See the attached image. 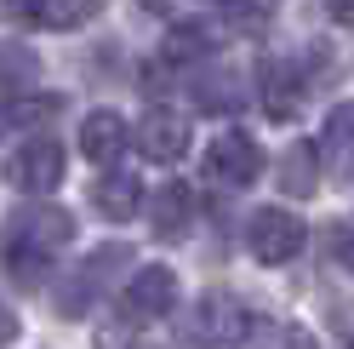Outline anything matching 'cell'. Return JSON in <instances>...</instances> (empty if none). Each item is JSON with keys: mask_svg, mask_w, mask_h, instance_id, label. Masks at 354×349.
Returning a JSON list of instances; mask_svg holds the SVG:
<instances>
[{"mask_svg": "<svg viewBox=\"0 0 354 349\" xmlns=\"http://www.w3.org/2000/svg\"><path fill=\"white\" fill-rule=\"evenodd\" d=\"M12 338H17V315L6 310V303H0V349H6Z\"/></svg>", "mask_w": 354, "mask_h": 349, "instance_id": "7402d4cb", "label": "cell"}, {"mask_svg": "<svg viewBox=\"0 0 354 349\" xmlns=\"http://www.w3.org/2000/svg\"><path fill=\"white\" fill-rule=\"evenodd\" d=\"M138 143H143V155H149V161L171 166V161H183V155H189L194 132H189V120H183V115H171V109H149Z\"/></svg>", "mask_w": 354, "mask_h": 349, "instance_id": "30bf717a", "label": "cell"}, {"mask_svg": "<svg viewBox=\"0 0 354 349\" xmlns=\"http://www.w3.org/2000/svg\"><path fill=\"white\" fill-rule=\"evenodd\" d=\"M97 6H103V0H0L6 24H35V29H57V35L92 24Z\"/></svg>", "mask_w": 354, "mask_h": 349, "instance_id": "ba28073f", "label": "cell"}, {"mask_svg": "<svg viewBox=\"0 0 354 349\" xmlns=\"http://www.w3.org/2000/svg\"><path fill=\"white\" fill-rule=\"evenodd\" d=\"M35 75H40L35 46H24V40H0V92H17V86H29Z\"/></svg>", "mask_w": 354, "mask_h": 349, "instance_id": "e0dca14e", "label": "cell"}, {"mask_svg": "<svg viewBox=\"0 0 354 349\" xmlns=\"http://www.w3.org/2000/svg\"><path fill=\"white\" fill-rule=\"evenodd\" d=\"M92 206L109 217V224H126V217H138L143 189H138V178H126V172H109V178H97V189H92Z\"/></svg>", "mask_w": 354, "mask_h": 349, "instance_id": "9a60e30c", "label": "cell"}, {"mask_svg": "<svg viewBox=\"0 0 354 349\" xmlns=\"http://www.w3.org/2000/svg\"><path fill=\"white\" fill-rule=\"evenodd\" d=\"M80 155L97 161V166H109V161L126 155V120L115 115V109H97V115L80 120Z\"/></svg>", "mask_w": 354, "mask_h": 349, "instance_id": "7c38bea8", "label": "cell"}, {"mask_svg": "<svg viewBox=\"0 0 354 349\" xmlns=\"http://www.w3.org/2000/svg\"><path fill=\"white\" fill-rule=\"evenodd\" d=\"M331 252H337L343 269H354V217H343V224L331 229Z\"/></svg>", "mask_w": 354, "mask_h": 349, "instance_id": "ffe728a7", "label": "cell"}, {"mask_svg": "<svg viewBox=\"0 0 354 349\" xmlns=\"http://www.w3.org/2000/svg\"><path fill=\"white\" fill-rule=\"evenodd\" d=\"M217 12H223V24H234L240 35H263L274 24L280 0H217Z\"/></svg>", "mask_w": 354, "mask_h": 349, "instance_id": "ac0fdd59", "label": "cell"}, {"mask_svg": "<svg viewBox=\"0 0 354 349\" xmlns=\"http://www.w3.org/2000/svg\"><path fill=\"white\" fill-rule=\"evenodd\" d=\"M206 178L229 184V189H252L263 178V143L252 132H217L206 149Z\"/></svg>", "mask_w": 354, "mask_h": 349, "instance_id": "5b68a950", "label": "cell"}, {"mask_svg": "<svg viewBox=\"0 0 354 349\" xmlns=\"http://www.w3.org/2000/svg\"><path fill=\"white\" fill-rule=\"evenodd\" d=\"M331 6V24H343V29H354V0H326Z\"/></svg>", "mask_w": 354, "mask_h": 349, "instance_id": "44dd1931", "label": "cell"}, {"mask_svg": "<svg viewBox=\"0 0 354 349\" xmlns=\"http://www.w3.org/2000/svg\"><path fill=\"white\" fill-rule=\"evenodd\" d=\"M52 115H63L57 92H17V98L0 103V138L6 132H35V126H46Z\"/></svg>", "mask_w": 354, "mask_h": 349, "instance_id": "4fadbf2b", "label": "cell"}, {"mask_svg": "<svg viewBox=\"0 0 354 349\" xmlns=\"http://www.w3.org/2000/svg\"><path fill=\"white\" fill-rule=\"evenodd\" d=\"M120 264H131V247L109 241V247H97L92 258H86L80 269H69V275L57 280V315H63V321H80L86 310H92V298L103 292V280L115 275Z\"/></svg>", "mask_w": 354, "mask_h": 349, "instance_id": "3957f363", "label": "cell"}, {"mask_svg": "<svg viewBox=\"0 0 354 349\" xmlns=\"http://www.w3.org/2000/svg\"><path fill=\"white\" fill-rule=\"evenodd\" d=\"M189 224H194V195H189V184H160L149 195V229L160 235V241H183L189 235Z\"/></svg>", "mask_w": 354, "mask_h": 349, "instance_id": "8fae6325", "label": "cell"}, {"mask_svg": "<svg viewBox=\"0 0 354 349\" xmlns=\"http://www.w3.org/2000/svg\"><path fill=\"white\" fill-rule=\"evenodd\" d=\"M246 247H252V258L257 264H292V258L308 247V224L297 212H286V206H263V212H252V224H246Z\"/></svg>", "mask_w": 354, "mask_h": 349, "instance_id": "7a4b0ae2", "label": "cell"}, {"mask_svg": "<svg viewBox=\"0 0 354 349\" xmlns=\"http://www.w3.org/2000/svg\"><path fill=\"white\" fill-rule=\"evenodd\" d=\"M63 143L57 138H29L24 149H12V161H6V184L12 189H24V195H52L63 184Z\"/></svg>", "mask_w": 354, "mask_h": 349, "instance_id": "8992f818", "label": "cell"}, {"mask_svg": "<svg viewBox=\"0 0 354 349\" xmlns=\"http://www.w3.org/2000/svg\"><path fill=\"white\" fill-rule=\"evenodd\" d=\"M257 92H263V109H269V120H297L308 80H303L297 63L269 57V63H263V75H257Z\"/></svg>", "mask_w": 354, "mask_h": 349, "instance_id": "9c48e42d", "label": "cell"}, {"mask_svg": "<svg viewBox=\"0 0 354 349\" xmlns=\"http://www.w3.org/2000/svg\"><path fill=\"white\" fill-rule=\"evenodd\" d=\"M286 349H320V343H315V338H308V332H303V326H292V332H286Z\"/></svg>", "mask_w": 354, "mask_h": 349, "instance_id": "603a6c76", "label": "cell"}, {"mask_svg": "<svg viewBox=\"0 0 354 349\" xmlns=\"http://www.w3.org/2000/svg\"><path fill=\"white\" fill-rule=\"evenodd\" d=\"M280 189L292 195V201H308V195L320 189V149L315 143H292L280 155Z\"/></svg>", "mask_w": 354, "mask_h": 349, "instance_id": "5bb4252c", "label": "cell"}, {"mask_svg": "<svg viewBox=\"0 0 354 349\" xmlns=\"http://www.w3.org/2000/svg\"><path fill=\"white\" fill-rule=\"evenodd\" d=\"M212 46H217V35H212V29H201V24H171V35H166V63L212 57Z\"/></svg>", "mask_w": 354, "mask_h": 349, "instance_id": "d6986e66", "label": "cell"}, {"mask_svg": "<svg viewBox=\"0 0 354 349\" xmlns=\"http://www.w3.org/2000/svg\"><path fill=\"white\" fill-rule=\"evenodd\" d=\"M75 241V217L63 206H24L12 217L6 229V247H0V264H6V275H17L24 287H35L40 275H46V264Z\"/></svg>", "mask_w": 354, "mask_h": 349, "instance_id": "6da1fadb", "label": "cell"}, {"mask_svg": "<svg viewBox=\"0 0 354 349\" xmlns=\"http://www.w3.org/2000/svg\"><path fill=\"white\" fill-rule=\"evenodd\" d=\"M320 155L331 161V172L354 178V103H337L326 115V138H320Z\"/></svg>", "mask_w": 354, "mask_h": 349, "instance_id": "2e32d148", "label": "cell"}, {"mask_svg": "<svg viewBox=\"0 0 354 349\" xmlns=\"http://www.w3.org/2000/svg\"><path fill=\"white\" fill-rule=\"evenodd\" d=\"M177 310V275L166 269V264H149V269H138L126 280V292H120V315L131 321V326H143V321H160V315H171Z\"/></svg>", "mask_w": 354, "mask_h": 349, "instance_id": "52a82bcc", "label": "cell"}, {"mask_svg": "<svg viewBox=\"0 0 354 349\" xmlns=\"http://www.w3.org/2000/svg\"><path fill=\"white\" fill-rule=\"evenodd\" d=\"M246 310L229 298V292H206L201 303H194V315L183 321V343L189 349H223V343H240V332H246Z\"/></svg>", "mask_w": 354, "mask_h": 349, "instance_id": "277c9868", "label": "cell"}]
</instances>
